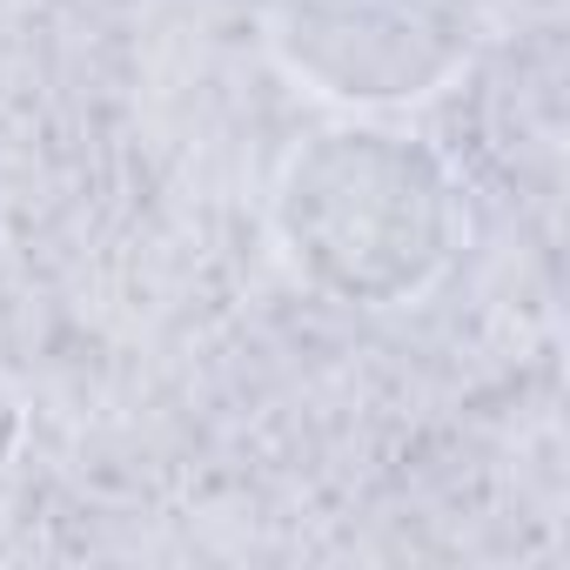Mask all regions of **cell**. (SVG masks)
Segmentation results:
<instances>
[{
	"label": "cell",
	"mask_w": 570,
	"mask_h": 570,
	"mask_svg": "<svg viewBox=\"0 0 570 570\" xmlns=\"http://www.w3.org/2000/svg\"><path fill=\"white\" fill-rule=\"evenodd\" d=\"M282 228L350 303L410 296L443 268L456 208L443 168L396 135H323L282 188Z\"/></svg>",
	"instance_id": "1"
},
{
	"label": "cell",
	"mask_w": 570,
	"mask_h": 570,
	"mask_svg": "<svg viewBox=\"0 0 570 570\" xmlns=\"http://www.w3.org/2000/svg\"><path fill=\"white\" fill-rule=\"evenodd\" d=\"M483 0H275V41L296 75L343 101L430 95L476 41Z\"/></svg>",
	"instance_id": "2"
}]
</instances>
